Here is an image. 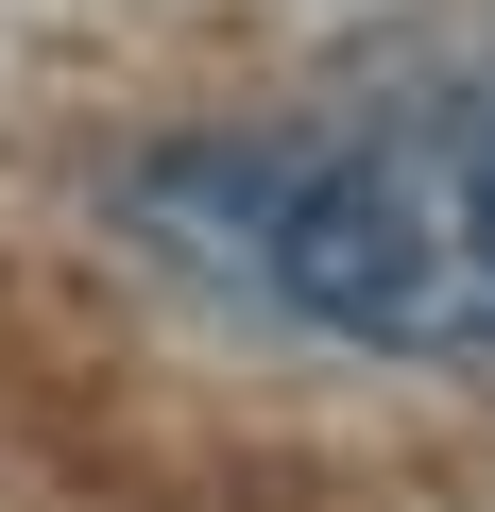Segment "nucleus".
<instances>
[{
  "label": "nucleus",
  "mask_w": 495,
  "mask_h": 512,
  "mask_svg": "<svg viewBox=\"0 0 495 512\" xmlns=\"http://www.w3.org/2000/svg\"><path fill=\"white\" fill-rule=\"evenodd\" d=\"M69 239L120 291V342H0V427L205 376L495 410V35H376L154 103L86 154Z\"/></svg>",
  "instance_id": "f257e3e1"
}]
</instances>
